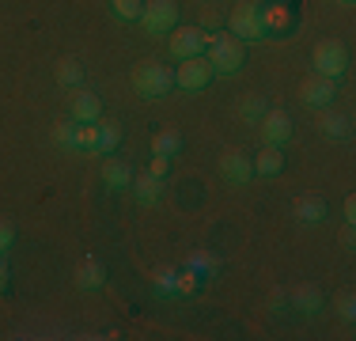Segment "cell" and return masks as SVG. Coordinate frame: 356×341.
<instances>
[{
	"label": "cell",
	"instance_id": "5",
	"mask_svg": "<svg viewBox=\"0 0 356 341\" xmlns=\"http://www.w3.org/2000/svg\"><path fill=\"white\" fill-rule=\"evenodd\" d=\"M227 31H232L239 42H258V38H266V27H261V4H254V0L235 4L232 15H227Z\"/></svg>",
	"mask_w": 356,
	"mask_h": 341
},
{
	"label": "cell",
	"instance_id": "1",
	"mask_svg": "<svg viewBox=\"0 0 356 341\" xmlns=\"http://www.w3.org/2000/svg\"><path fill=\"white\" fill-rule=\"evenodd\" d=\"M247 42H239L232 31H216V34H209V57L205 61L213 65V72H239L243 61H247Z\"/></svg>",
	"mask_w": 356,
	"mask_h": 341
},
{
	"label": "cell",
	"instance_id": "12",
	"mask_svg": "<svg viewBox=\"0 0 356 341\" xmlns=\"http://www.w3.org/2000/svg\"><path fill=\"white\" fill-rule=\"evenodd\" d=\"M261 27H266V34H288L296 27V12L288 4H266L261 8Z\"/></svg>",
	"mask_w": 356,
	"mask_h": 341
},
{
	"label": "cell",
	"instance_id": "24",
	"mask_svg": "<svg viewBox=\"0 0 356 341\" xmlns=\"http://www.w3.org/2000/svg\"><path fill=\"white\" fill-rule=\"evenodd\" d=\"M269 110V102L261 99V95H247L239 102V114H243V122H261V114Z\"/></svg>",
	"mask_w": 356,
	"mask_h": 341
},
{
	"label": "cell",
	"instance_id": "6",
	"mask_svg": "<svg viewBox=\"0 0 356 341\" xmlns=\"http://www.w3.org/2000/svg\"><path fill=\"white\" fill-rule=\"evenodd\" d=\"M167 49H171L175 61H186V57H201L209 49V31L201 27H182V31H171V38H167Z\"/></svg>",
	"mask_w": 356,
	"mask_h": 341
},
{
	"label": "cell",
	"instance_id": "2",
	"mask_svg": "<svg viewBox=\"0 0 356 341\" xmlns=\"http://www.w3.org/2000/svg\"><path fill=\"white\" fill-rule=\"evenodd\" d=\"M311 65H315V76H326V80H341L349 72V49L337 38H322L311 49Z\"/></svg>",
	"mask_w": 356,
	"mask_h": 341
},
{
	"label": "cell",
	"instance_id": "18",
	"mask_svg": "<svg viewBox=\"0 0 356 341\" xmlns=\"http://www.w3.org/2000/svg\"><path fill=\"white\" fill-rule=\"evenodd\" d=\"M292 303L300 307L303 315H318V311H322V303H326V300H322L318 285H296V288H292Z\"/></svg>",
	"mask_w": 356,
	"mask_h": 341
},
{
	"label": "cell",
	"instance_id": "28",
	"mask_svg": "<svg viewBox=\"0 0 356 341\" xmlns=\"http://www.w3.org/2000/svg\"><path fill=\"white\" fill-rule=\"evenodd\" d=\"M197 285H201V277H197L193 269H182V273H175V292L190 296V292H197Z\"/></svg>",
	"mask_w": 356,
	"mask_h": 341
},
{
	"label": "cell",
	"instance_id": "14",
	"mask_svg": "<svg viewBox=\"0 0 356 341\" xmlns=\"http://www.w3.org/2000/svg\"><path fill=\"white\" fill-rule=\"evenodd\" d=\"M254 164V175H281L284 170V152H281V144H266V148L258 152V156L250 159Z\"/></svg>",
	"mask_w": 356,
	"mask_h": 341
},
{
	"label": "cell",
	"instance_id": "32",
	"mask_svg": "<svg viewBox=\"0 0 356 341\" xmlns=\"http://www.w3.org/2000/svg\"><path fill=\"white\" fill-rule=\"evenodd\" d=\"M167 164H171V159H163V156H152V164H148V175L163 178V175H167Z\"/></svg>",
	"mask_w": 356,
	"mask_h": 341
},
{
	"label": "cell",
	"instance_id": "11",
	"mask_svg": "<svg viewBox=\"0 0 356 341\" xmlns=\"http://www.w3.org/2000/svg\"><path fill=\"white\" fill-rule=\"evenodd\" d=\"M69 114H72V122H99L103 118V99L95 91H76L69 102Z\"/></svg>",
	"mask_w": 356,
	"mask_h": 341
},
{
	"label": "cell",
	"instance_id": "15",
	"mask_svg": "<svg viewBox=\"0 0 356 341\" xmlns=\"http://www.w3.org/2000/svg\"><path fill=\"white\" fill-rule=\"evenodd\" d=\"M103 182L110 186V190H129L133 186V170L129 164H122V159H103Z\"/></svg>",
	"mask_w": 356,
	"mask_h": 341
},
{
	"label": "cell",
	"instance_id": "9",
	"mask_svg": "<svg viewBox=\"0 0 356 341\" xmlns=\"http://www.w3.org/2000/svg\"><path fill=\"white\" fill-rule=\"evenodd\" d=\"M220 175H224V182H232V186L250 182V178H254L250 156H247V152H239V148H227L224 156H220Z\"/></svg>",
	"mask_w": 356,
	"mask_h": 341
},
{
	"label": "cell",
	"instance_id": "21",
	"mask_svg": "<svg viewBox=\"0 0 356 341\" xmlns=\"http://www.w3.org/2000/svg\"><path fill=\"white\" fill-rule=\"evenodd\" d=\"M182 152V133H175V129H159L156 136H152V156H163V159H171Z\"/></svg>",
	"mask_w": 356,
	"mask_h": 341
},
{
	"label": "cell",
	"instance_id": "26",
	"mask_svg": "<svg viewBox=\"0 0 356 341\" xmlns=\"http://www.w3.org/2000/svg\"><path fill=\"white\" fill-rule=\"evenodd\" d=\"M54 144H57V148H65V152H72V144H76V122H57L54 125Z\"/></svg>",
	"mask_w": 356,
	"mask_h": 341
},
{
	"label": "cell",
	"instance_id": "10",
	"mask_svg": "<svg viewBox=\"0 0 356 341\" xmlns=\"http://www.w3.org/2000/svg\"><path fill=\"white\" fill-rule=\"evenodd\" d=\"M258 125H261V141L266 144H284L292 136V118L284 110H266Z\"/></svg>",
	"mask_w": 356,
	"mask_h": 341
},
{
	"label": "cell",
	"instance_id": "23",
	"mask_svg": "<svg viewBox=\"0 0 356 341\" xmlns=\"http://www.w3.org/2000/svg\"><path fill=\"white\" fill-rule=\"evenodd\" d=\"M95 144H99V122H76L72 152H95Z\"/></svg>",
	"mask_w": 356,
	"mask_h": 341
},
{
	"label": "cell",
	"instance_id": "27",
	"mask_svg": "<svg viewBox=\"0 0 356 341\" xmlns=\"http://www.w3.org/2000/svg\"><path fill=\"white\" fill-rule=\"evenodd\" d=\"M110 8H114V15H122V19H140L144 0H110Z\"/></svg>",
	"mask_w": 356,
	"mask_h": 341
},
{
	"label": "cell",
	"instance_id": "29",
	"mask_svg": "<svg viewBox=\"0 0 356 341\" xmlns=\"http://www.w3.org/2000/svg\"><path fill=\"white\" fill-rule=\"evenodd\" d=\"M334 311L341 315L345 322H353V319H356V296H353V292H341V296L334 300Z\"/></svg>",
	"mask_w": 356,
	"mask_h": 341
},
{
	"label": "cell",
	"instance_id": "3",
	"mask_svg": "<svg viewBox=\"0 0 356 341\" xmlns=\"http://www.w3.org/2000/svg\"><path fill=\"white\" fill-rule=\"evenodd\" d=\"M171 88H175V72L167 65L148 61V65L133 68V91H137L140 99H163Z\"/></svg>",
	"mask_w": 356,
	"mask_h": 341
},
{
	"label": "cell",
	"instance_id": "19",
	"mask_svg": "<svg viewBox=\"0 0 356 341\" xmlns=\"http://www.w3.org/2000/svg\"><path fill=\"white\" fill-rule=\"evenodd\" d=\"M54 80L61 84V88H80L83 84V65L76 61V57H61V61L54 65Z\"/></svg>",
	"mask_w": 356,
	"mask_h": 341
},
{
	"label": "cell",
	"instance_id": "16",
	"mask_svg": "<svg viewBox=\"0 0 356 341\" xmlns=\"http://www.w3.org/2000/svg\"><path fill=\"white\" fill-rule=\"evenodd\" d=\"M129 190L137 193V201H140V205H156L159 198H163V178H156V175H148V170H144L140 178H133Z\"/></svg>",
	"mask_w": 356,
	"mask_h": 341
},
{
	"label": "cell",
	"instance_id": "31",
	"mask_svg": "<svg viewBox=\"0 0 356 341\" xmlns=\"http://www.w3.org/2000/svg\"><path fill=\"white\" fill-rule=\"evenodd\" d=\"M12 243H15V228L8 224V220H0V254H4Z\"/></svg>",
	"mask_w": 356,
	"mask_h": 341
},
{
	"label": "cell",
	"instance_id": "36",
	"mask_svg": "<svg viewBox=\"0 0 356 341\" xmlns=\"http://www.w3.org/2000/svg\"><path fill=\"white\" fill-rule=\"evenodd\" d=\"M337 4H345V8H349V4H353V0H337Z\"/></svg>",
	"mask_w": 356,
	"mask_h": 341
},
{
	"label": "cell",
	"instance_id": "13",
	"mask_svg": "<svg viewBox=\"0 0 356 341\" xmlns=\"http://www.w3.org/2000/svg\"><path fill=\"white\" fill-rule=\"evenodd\" d=\"M296 216L303 220V224H322L326 220V212H330V205L326 198H318V193H303V198H296Z\"/></svg>",
	"mask_w": 356,
	"mask_h": 341
},
{
	"label": "cell",
	"instance_id": "8",
	"mask_svg": "<svg viewBox=\"0 0 356 341\" xmlns=\"http://www.w3.org/2000/svg\"><path fill=\"white\" fill-rule=\"evenodd\" d=\"M300 99H303V106H334V99H337V80H326V76H307V80L300 84Z\"/></svg>",
	"mask_w": 356,
	"mask_h": 341
},
{
	"label": "cell",
	"instance_id": "33",
	"mask_svg": "<svg viewBox=\"0 0 356 341\" xmlns=\"http://www.w3.org/2000/svg\"><path fill=\"white\" fill-rule=\"evenodd\" d=\"M269 307H273V311L284 307V288H273V292H269Z\"/></svg>",
	"mask_w": 356,
	"mask_h": 341
},
{
	"label": "cell",
	"instance_id": "25",
	"mask_svg": "<svg viewBox=\"0 0 356 341\" xmlns=\"http://www.w3.org/2000/svg\"><path fill=\"white\" fill-rule=\"evenodd\" d=\"M118 144H122V129H118V125H110V122H99V144H95V152H114Z\"/></svg>",
	"mask_w": 356,
	"mask_h": 341
},
{
	"label": "cell",
	"instance_id": "30",
	"mask_svg": "<svg viewBox=\"0 0 356 341\" xmlns=\"http://www.w3.org/2000/svg\"><path fill=\"white\" fill-rule=\"evenodd\" d=\"M156 285L163 288V292H175V269H156Z\"/></svg>",
	"mask_w": 356,
	"mask_h": 341
},
{
	"label": "cell",
	"instance_id": "20",
	"mask_svg": "<svg viewBox=\"0 0 356 341\" xmlns=\"http://www.w3.org/2000/svg\"><path fill=\"white\" fill-rule=\"evenodd\" d=\"M318 129L326 136H334V141H341V136H349V118L345 114H334L330 106L318 110Z\"/></svg>",
	"mask_w": 356,
	"mask_h": 341
},
{
	"label": "cell",
	"instance_id": "34",
	"mask_svg": "<svg viewBox=\"0 0 356 341\" xmlns=\"http://www.w3.org/2000/svg\"><path fill=\"white\" fill-rule=\"evenodd\" d=\"M345 220H349V224L356 220V198H353V193H349V198H345Z\"/></svg>",
	"mask_w": 356,
	"mask_h": 341
},
{
	"label": "cell",
	"instance_id": "17",
	"mask_svg": "<svg viewBox=\"0 0 356 341\" xmlns=\"http://www.w3.org/2000/svg\"><path fill=\"white\" fill-rule=\"evenodd\" d=\"M103 280H106V269H103V262H95V258H83L80 266H76V285L88 292V288H103Z\"/></svg>",
	"mask_w": 356,
	"mask_h": 341
},
{
	"label": "cell",
	"instance_id": "7",
	"mask_svg": "<svg viewBox=\"0 0 356 341\" xmlns=\"http://www.w3.org/2000/svg\"><path fill=\"white\" fill-rule=\"evenodd\" d=\"M209 80H213V65H209L205 57H186V61L175 68V84H178L182 91H190V95L205 91Z\"/></svg>",
	"mask_w": 356,
	"mask_h": 341
},
{
	"label": "cell",
	"instance_id": "22",
	"mask_svg": "<svg viewBox=\"0 0 356 341\" xmlns=\"http://www.w3.org/2000/svg\"><path fill=\"white\" fill-rule=\"evenodd\" d=\"M186 269H193L201 280H205V277H216L220 262H216V254H209V251H193L190 258H186Z\"/></svg>",
	"mask_w": 356,
	"mask_h": 341
},
{
	"label": "cell",
	"instance_id": "4",
	"mask_svg": "<svg viewBox=\"0 0 356 341\" xmlns=\"http://www.w3.org/2000/svg\"><path fill=\"white\" fill-rule=\"evenodd\" d=\"M137 23L144 27V34L163 38V34H171L178 27V4H175V0H144Z\"/></svg>",
	"mask_w": 356,
	"mask_h": 341
},
{
	"label": "cell",
	"instance_id": "35",
	"mask_svg": "<svg viewBox=\"0 0 356 341\" xmlns=\"http://www.w3.org/2000/svg\"><path fill=\"white\" fill-rule=\"evenodd\" d=\"M8 288V269H4V262H0V292Z\"/></svg>",
	"mask_w": 356,
	"mask_h": 341
}]
</instances>
